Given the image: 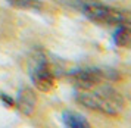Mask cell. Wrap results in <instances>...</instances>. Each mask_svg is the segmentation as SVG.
I'll list each match as a JSON object with an SVG mask.
<instances>
[{
  "label": "cell",
  "instance_id": "6da1fadb",
  "mask_svg": "<svg viewBox=\"0 0 131 128\" xmlns=\"http://www.w3.org/2000/svg\"><path fill=\"white\" fill-rule=\"evenodd\" d=\"M75 99L84 108L109 116H118L124 111L122 94H119L112 87H102L100 84L85 91H78Z\"/></svg>",
  "mask_w": 131,
  "mask_h": 128
},
{
  "label": "cell",
  "instance_id": "7a4b0ae2",
  "mask_svg": "<svg viewBox=\"0 0 131 128\" xmlns=\"http://www.w3.org/2000/svg\"><path fill=\"white\" fill-rule=\"evenodd\" d=\"M78 9L91 22L100 25H131V12L119 10L99 0H77Z\"/></svg>",
  "mask_w": 131,
  "mask_h": 128
},
{
  "label": "cell",
  "instance_id": "3957f363",
  "mask_svg": "<svg viewBox=\"0 0 131 128\" xmlns=\"http://www.w3.org/2000/svg\"><path fill=\"white\" fill-rule=\"evenodd\" d=\"M105 78V74L94 68H87V69H77L72 71L68 75V80L78 91H85L90 88L102 84Z\"/></svg>",
  "mask_w": 131,
  "mask_h": 128
},
{
  "label": "cell",
  "instance_id": "277c9868",
  "mask_svg": "<svg viewBox=\"0 0 131 128\" xmlns=\"http://www.w3.org/2000/svg\"><path fill=\"white\" fill-rule=\"evenodd\" d=\"M31 81L40 91L49 93L54 87V77L46 58H40L31 69Z\"/></svg>",
  "mask_w": 131,
  "mask_h": 128
},
{
  "label": "cell",
  "instance_id": "5b68a950",
  "mask_svg": "<svg viewBox=\"0 0 131 128\" xmlns=\"http://www.w3.org/2000/svg\"><path fill=\"white\" fill-rule=\"evenodd\" d=\"M15 106L19 109V112L25 115V116H30L34 113L37 106V94L36 91L31 87H22L18 91L16 100H15Z\"/></svg>",
  "mask_w": 131,
  "mask_h": 128
},
{
  "label": "cell",
  "instance_id": "8992f818",
  "mask_svg": "<svg viewBox=\"0 0 131 128\" xmlns=\"http://www.w3.org/2000/svg\"><path fill=\"white\" fill-rule=\"evenodd\" d=\"M62 122L65 128H91L87 118L72 111H65L62 113Z\"/></svg>",
  "mask_w": 131,
  "mask_h": 128
},
{
  "label": "cell",
  "instance_id": "52a82bcc",
  "mask_svg": "<svg viewBox=\"0 0 131 128\" xmlns=\"http://www.w3.org/2000/svg\"><path fill=\"white\" fill-rule=\"evenodd\" d=\"M112 40L118 47L131 49V25H116Z\"/></svg>",
  "mask_w": 131,
  "mask_h": 128
},
{
  "label": "cell",
  "instance_id": "ba28073f",
  "mask_svg": "<svg viewBox=\"0 0 131 128\" xmlns=\"http://www.w3.org/2000/svg\"><path fill=\"white\" fill-rule=\"evenodd\" d=\"M9 3L15 7L19 9H40L41 7V2L38 0H7Z\"/></svg>",
  "mask_w": 131,
  "mask_h": 128
},
{
  "label": "cell",
  "instance_id": "9c48e42d",
  "mask_svg": "<svg viewBox=\"0 0 131 128\" xmlns=\"http://www.w3.org/2000/svg\"><path fill=\"white\" fill-rule=\"evenodd\" d=\"M0 102L5 103L7 108H13V106H15V99L10 97V96L6 94V93H0Z\"/></svg>",
  "mask_w": 131,
  "mask_h": 128
}]
</instances>
